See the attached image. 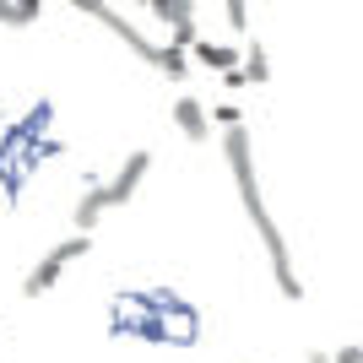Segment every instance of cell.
<instances>
[{
    "label": "cell",
    "mask_w": 363,
    "mask_h": 363,
    "mask_svg": "<svg viewBox=\"0 0 363 363\" xmlns=\"http://www.w3.org/2000/svg\"><path fill=\"white\" fill-rule=\"evenodd\" d=\"M223 152H228V168H233V184H239L244 212H250V223H255L260 244H266V255H272L277 293H282V298H298V293H303V282H298V272H293L288 239L277 233L272 212H266V201H260V184H255V152H250V130H244V125H228V130H223Z\"/></svg>",
    "instance_id": "cell-1"
},
{
    "label": "cell",
    "mask_w": 363,
    "mask_h": 363,
    "mask_svg": "<svg viewBox=\"0 0 363 363\" xmlns=\"http://www.w3.org/2000/svg\"><path fill=\"white\" fill-rule=\"evenodd\" d=\"M92 250V233H76V239H65V244H55V250H49L44 260H38V266H33L28 272V282H22V293H28V298H38V293H49L55 288V282H60V272L65 266H71V260H82Z\"/></svg>",
    "instance_id": "cell-2"
},
{
    "label": "cell",
    "mask_w": 363,
    "mask_h": 363,
    "mask_svg": "<svg viewBox=\"0 0 363 363\" xmlns=\"http://www.w3.org/2000/svg\"><path fill=\"white\" fill-rule=\"evenodd\" d=\"M147 168H152V152H130V157H125V168L104 184V190H108V206H125V201L136 196L141 179H147Z\"/></svg>",
    "instance_id": "cell-3"
},
{
    "label": "cell",
    "mask_w": 363,
    "mask_h": 363,
    "mask_svg": "<svg viewBox=\"0 0 363 363\" xmlns=\"http://www.w3.org/2000/svg\"><path fill=\"white\" fill-rule=\"evenodd\" d=\"M92 22H104V28L114 33V38H125V49H130V55H141V60H157V44H152V38H147L141 28H130V22H125V11L104 6V11L92 16Z\"/></svg>",
    "instance_id": "cell-4"
},
{
    "label": "cell",
    "mask_w": 363,
    "mask_h": 363,
    "mask_svg": "<svg viewBox=\"0 0 363 363\" xmlns=\"http://www.w3.org/2000/svg\"><path fill=\"white\" fill-rule=\"evenodd\" d=\"M174 125H179V136L184 141H212V120H206V104H196V98H179L174 104Z\"/></svg>",
    "instance_id": "cell-5"
},
{
    "label": "cell",
    "mask_w": 363,
    "mask_h": 363,
    "mask_svg": "<svg viewBox=\"0 0 363 363\" xmlns=\"http://www.w3.org/2000/svg\"><path fill=\"white\" fill-rule=\"evenodd\" d=\"M190 60L223 76V71H233V65H244V49H233V44H212V38H201V44L190 49Z\"/></svg>",
    "instance_id": "cell-6"
},
{
    "label": "cell",
    "mask_w": 363,
    "mask_h": 363,
    "mask_svg": "<svg viewBox=\"0 0 363 363\" xmlns=\"http://www.w3.org/2000/svg\"><path fill=\"white\" fill-rule=\"evenodd\" d=\"M104 212H108V190H104V184H92L87 196L76 201V233H92V228L104 223Z\"/></svg>",
    "instance_id": "cell-7"
},
{
    "label": "cell",
    "mask_w": 363,
    "mask_h": 363,
    "mask_svg": "<svg viewBox=\"0 0 363 363\" xmlns=\"http://www.w3.org/2000/svg\"><path fill=\"white\" fill-rule=\"evenodd\" d=\"M168 336H174V342H196V315L179 309V303H163V342Z\"/></svg>",
    "instance_id": "cell-8"
},
{
    "label": "cell",
    "mask_w": 363,
    "mask_h": 363,
    "mask_svg": "<svg viewBox=\"0 0 363 363\" xmlns=\"http://www.w3.org/2000/svg\"><path fill=\"white\" fill-rule=\"evenodd\" d=\"M152 65H157V71H163L168 82H184V76H190V49H179V44H163Z\"/></svg>",
    "instance_id": "cell-9"
},
{
    "label": "cell",
    "mask_w": 363,
    "mask_h": 363,
    "mask_svg": "<svg viewBox=\"0 0 363 363\" xmlns=\"http://www.w3.org/2000/svg\"><path fill=\"white\" fill-rule=\"evenodd\" d=\"M147 11L157 16V22H168V28H174V22H196V0H152Z\"/></svg>",
    "instance_id": "cell-10"
},
{
    "label": "cell",
    "mask_w": 363,
    "mask_h": 363,
    "mask_svg": "<svg viewBox=\"0 0 363 363\" xmlns=\"http://www.w3.org/2000/svg\"><path fill=\"white\" fill-rule=\"evenodd\" d=\"M244 71H250V82H255V87H260V82H272V60H266V49H260V44L244 49Z\"/></svg>",
    "instance_id": "cell-11"
},
{
    "label": "cell",
    "mask_w": 363,
    "mask_h": 363,
    "mask_svg": "<svg viewBox=\"0 0 363 363\" xmlns=\"http://www.w3.org/2000/svg\"><path fill=\"white\" fill-rule=\"evenodd\" d=\"M223 11H228V28L233 33H250V0H223Z\"/></svg>",
    "instance_id": "cell-12"
},
{
    "label": "cell",
    "mask_w": 363,
    "mask_h": 363,
    "mask_svg": "<svg viewBox=\"0 0 363 363\" xmlns=\"http://www.w3.org/2000/svg\"><path fill=\"white\" fill-rule=\"evenodd\" d=\"M168 33H174L168 44H179V49H196V44H201V22H174Z\"/></svg>",
    "instance_id": "cell-13"
},
{
    "label": "cell",
    "mask_w": 363,
    "mask_h": 363,
    "mask_svg": "<svg viewBox=\"0 0 363 363\" xmlns=\"http://www.w3.org/2000/svg\"><path fill=\"white\" fill-rule=\"evenodd\" d=\"M212 120L223 125V130H228V125H244V108H239V104H217V108H212Z\"/></svg>",
    "instance_id": "cell-14"
},
{
    "label": "cell",
    "mask_w": 363,
    "mask_h": 363,
    "mask_svg": "<svg viewBox=\"0 0 363 363\" xmlns=\"http://www.w3.org/2000/svg\"><path fill=\"white\" fill-rule=\"evenodd\" d=\"M223 87H228V92L250 87V71H244V65H233V71H223Z\"/></svg>",
    "instance_id": "cell-15"
},
{
    "label": "cell",
    "mask_w": 363,
    "mask_h": 363,
    "mask_svg": "<svg viewBox=\"0 0 363 363\" xmlns=\"http://www.w3.org/2000/svg\"><path fill=\"white\" fill-rule=\"evenodd\" d=\"M0 28H22V11H16V0H0Z\"/></svg>",
    "instance_id": "cell-16"
},
{
    "label": "cell",
    "mask_w": 363,
    "mask_h": 363,
    "mask_svg": "<svg viewBox=\"0 0 363 363\" xmlns=\"http://www.w3.org/2000/svg\"><path fill=\"white\" fill-rule=\"evenodd\" d=\"M16 11H22V28H28V22H38V11H44V0H16Z\"/></svg>",
    "instance_id": "cell-17"
},
{
    "label": "cell",
    "mask_w": 363,
    "mask_h": 363,
    "mask_svg": "<svg viewBox=\"0 0 363 363\" xmlns=\"http://www.w3.org/2000/svg\"><path fill=\"white\" fill-rule=\"evenodd\" d=\"M336 363H363V347H358V342H347V347L336 352Z\"/></svg>",
    "instance_id": "cell-18"
},
{
    "label": "cell",
    "mask_w": 363,
    "mask_h": 363,
    "mask_svg": "<svg viewBox=\"0 0 363 363\" xmlns=\"http://www.w3.org/2000/svg\"><path fill=\"white\" fill-rule=\"evenodd\" d=\"M71 6H76V11H87V16H98V11L108 6V0H71Z\"/></svg>",
    "instance_id": "cell-19"
},
{
    "label": "cell",
    "mask_w": 363,
    "mask_h": 363,
    "mask_svg": "<svg viewBox=\"0 0 363 363\" xmlns=\"http://www.w3.org/2000/svg\"><path fill=\"white\" fill-rule=\"evenodd\" d=\"M303 363H336V352H309Z\"/></svg>",
    "instance_id": "cell-20"
},
{
    "label": "cell",
    "mask_w": 363,
    "mask_h": 363,
    "mask_svg": "<svg viewBox=\"0 0 363 363\" xmlns=\"http://www.w3.org/2000/svg\"><path fill=\"white\" fill-rule=\"evenodd\" d=\"M136 6H152V0H136Z\"/></svg>",
    "instance_id": "cell-21"
}]
</instances>
